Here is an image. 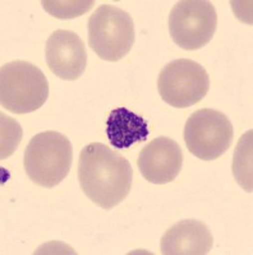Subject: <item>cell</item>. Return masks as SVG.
Masks as SVG:
<instances>
[{
  "label": "cell",
  "instance_id": "8",
  "mask_svg": "<svg viewBox=\"0 0 253 255\" xmlns=\"http://www.w3.org/2000/svg\"><path fill=\"white\" fill-rule=\"evenodd\" d=\"M46 63L56 77L65 81H76L87 67L84 42L74 32L56 29L47 38Z\"/></svg>",
  "mask_w": 253,
  "mask_h": 255
},
{
  "label": "cell",
  "instance_id": "11",
  "mask_svg": "<svg viewBox=\"0 0 253 255\" xmlns=\"http://www.w3.org/2000/svg\"><path fill=\"white\" fill-rule=\"evenodd\" d=\"M149 125L142 116L125 108L113 110L106 120V135L117 149H127L149 136Z\"/></svg>",
  "mask_w": 253,
  "mask_h": 255
},
{
  "label": "cell",
  "instance_id": "5",
  "mask_svg": "<svg viewBox=\"0 0 253 255\" xmlns=\"http://www.w3.org/2000/svg\"><path fill=\"white\" fill-rule=\"evenodd\" d=\"M234 129L229 118L214 109H201L189 116L184 127V142L193 156L213 161L233 143Z\"/></svg>",
  "mask_w": 253,
  "mask_h": 255
},
{
  "label": "cell",
  "instance_id": "4",
  "mask_svg": "<svg viewBox=\"0 0 253 255\" xmlns=\"http://www.w3.org/2000/svg\"><path fill=\"white\" fill-rule=\"evenodd\" d=\"M136 40L131 15L122 8L102 4L88 19V45L100 59L119 61Z\"/></svg>",
  "mask_w": 253,
  "mask_h": 255
},
{
  "label": "cell",
  "instance_id": "10",
  "mask_svg": "<svg viewBox=\"0 0 253 255\" xmlns=\"http://www.w3.org/2000/svg\"><path fill=\"white\" fill-rule=\"evenodd\" d=\"M213 245V234L204 222L183 220L164 234L160 249L164 255H204Z\"/></svg>",
  "mask_w": 253,
  "mask_h": 255
},
{
  "label": "cell",
  "instance_id": "6",
  "mask_svg": "<svg viewBox=\"0 0 253 255\" xmlns=\"http://www.w3.org/2000/svg\"><path fill=\"white\" fill-rule=\"evenodd\" d=\"M210 88L206 69L191 59H178L166 64L157 78V90L164 102L184 109L204 100Z\"/></svg>",
  "mask_w": 253,
  "mask_h": 255
},
{
  "label": "cell",
  "instance_id": "7",
  "mask_svg": "<svg viewBox=\"0 0 253 255\" xmlns=\"http://www.w3.org/2000/svg\"><path fill=\"white\" fill-rule=\"evenodd\" d=\"M218 14L211 1L182 0L169 15V32L173 41L184 50H198L215 35Z\"/></svg>",
  "mask_w": 253,
  "mask_h": 255
},
{
  "label": "cell",
  "instance_id": "3",
  "mask_svg": "<svg viewBox=\"0 0 253 255\" xmlns=\"http://www.w3.org/2000/svg\"><path fill=\"white\" fill-rule=\"evenodd\" d=\"M49 97V82L33 64L15 60L0 70V104L13 114L38 110Z\"/></svg>",
  "mask_w": 253,
  "mask_h": 255
},
{
  "label": "cell",
  "instance_id": "12",
  "mask_svg": "<svg viewBox=\"0 0 253 255\" xmlns=\"http://www.w3.org/2000/svg\"><path fill=\"white\" fill-rule=\"evenodd\" d=\"M252 142L253 130H248L242 135L237 144L233 157V175L237 183L248 193L253 191L252 175Z\"/></svg>",
  "mask_w": 253,
  "mask_h": 255
},
{
  "label": "cell",
  "instance_id": "13",
  "mask_svg": "<svg viewBox=\"0 0 253 255\" xmlns=\"http://www.w3.org/2000/svg\"><path fill=\"white\" fill-rule=\"evenodd\" d=\"M42 8L52 17L59 19H72V18L81 17L87 13L95 5V1H86V0H70V1H51V0H42Z\"/></svg>",
  "mask_w": 253,
  "mask_h": 255
},
{
  "label": "cell",
  "instance_id": "9",
  "mask_svg": "<svg viewBox=\"0 0 253 255\" xmlns=\"http://www.w3.org/2000/svg\"><path fill=\"white\" fill-rule=\"evenodd\" d=\"M183 165V152L175 140L160 136L142 148L138 168L147 181L156 185L172 183Z\"/></svg>",
  "mask_w": 253,
  "mask_h": 255
},
{
  "label": "cell",
  "instance_id": "14",
  "mask_svg": "<svg viewBox=\"0 0 253 255\" xmlns=\"http://www.w3.org/2000/svg\"><path fill=\"white\" fill-rule=\"evenodd\" d=\"M22 139V129L15 120L1 114V159L9 157L17 149Z\"/></svg>",
  "mask_w": 253,
  "mask_h": 255
},
{
  "label": "cell",
  "instance_id": "1",
  "mask_svg": "<svg viewBox=\"0 0 253 255\" xmlns=\"http://www.w3.org/2000/svg\"><path fill=\"white\" fill-rule=\"evenodd\" d=\"M133 170L129 161L102 143H91L79 153L78 180L88 199L111 209L127 198Z\"/></svg>",
  "mask_w": 253,
  "mask_h": 255
},
{
  "label": "cell",
  "instance_id": "2",
  "mask_svg": "<svg viewBox=\"0 0 253 255\" xmlns=\"http://www.w3.org/2000/svg\"><path fill=\"white\" fill-rule=\"evenodd\" d=\"M72 162V143L58 131L36 134L24 151L23 165L27 176L44 188L59 185L69 174Z\"/></svg>",
  "mask_w": 253,
  "mask_h": 255
}]
</instances>
